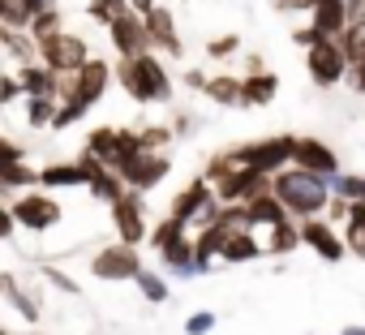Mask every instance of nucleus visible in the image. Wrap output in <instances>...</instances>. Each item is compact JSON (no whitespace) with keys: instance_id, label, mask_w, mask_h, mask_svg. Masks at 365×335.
<instances>
[{"instance_id":"1","label":"nucleus","mask_w":365,"mask_h":335,"mask_svg":"<svg viewBox=\"0 0 365 335\" xmlns=\"http://www.w3.org/2000/svg\"><path fill=\"white\" fill-rule=\"evenodd\" d=\"M271 194L284 202V211L305 224V220H322L327 207H331V181L327 177H314V172H301V168H284L279 177H271Z\"/></svg>"},{"instance_id":"2","label":"nucleus","mask_w":365,"mask_h":335,"mask_svg":"<svg viewBox=\"0 0 365 335\" xmlns=\"http://www.w3.org/2000/svg\"><path fill=\"white\" fill-rule=\"evenodd\" d=\"M116 82L133 103H172V73L163 69V61L155 52L138 56V61H116Z\"/></svg>"},{"instance_id":"3","label":"nucleus","mask_w":365,"mask_h":335,"mask_svg":"<svg viewBox=\"0 0 365 335\" xmlns=\"http://www.w3.org/2000/svg\"><path fill=\"white\" fill-rule=\"evenodd\" d=\"M292 150H297V133H275L262 142H245V146H228L220 150L228 168H250L262 177H279L284 168H292Z\"/></svg>"},{"instance_id":"4","label":"nucleus","mask_w":365,"mask_h":335,"mask_svg":"<svg viewBox=\"0 0 365 335\" xmlns=\"http://www.w3.org/2000/svg\"><path fill=\"white\" fill-rule=\"evenodd\" d=\"M116 78V69L108 65V61H91L82 73H73V78H61V91H56V103H78V108H95L103 95H108V82Z\"/></svg>"},{"instance_id":"5","label":"nucleus","mask_w":365,"mask_h":335,"mask_svg":"<svg viewBox=\"0 0 365 335\" xmlns=\"http://www.w3.org/2000/svg\"><path fill=\"white\" fill-rule=\"evenodd\" d=\"M91 61H95V56H91V43H86L82 35L61 31V35H52V39L39 43V65H48L56 78H73V73H82Z\"/></svg>"},{"instance_id":"6","label":"nucleus","mask_w":365,"mask_h":335,"mask_svg":"<svg viewBox=\"0 0 365 335\" xmlns=\"http://www.w3.org/2000/svg\"><path fill=\"white\" fill-rule=\"evenodd\" d=\"M146 267H142V254L133 249V245H103L95 258H91V275L95 279H103V284H138V275H142Z\"/></svg>"},{"instance_id":"7","label":"nucleus","mask_w":365,"mask_h":335,"mask_svg":"<svg viewBox=\"0 0 365 335\" xmlns=\"http://www.w3.org/2000/svg\"><path fill=\"white\" fill-rule=\"evenodd\" d=\"M9 211H14L18 228H26V232H48V228H56L61 215H65L61 202H56L52 194H43V190H31V194L9 198Z\"/></svg>"},{"instance_id":"8","label":"nucleus","mask_w":365,"mask_h":335,"mask_svg":"<svg viewBox=\"0 0 365 335\" xmlns=\"http://www.w3.org/2000/svg\"><path fill=\"white\" fill-rule=\"evenodd\" d=\"M116 172H120L125 190H133V194H146V190H155V185H163V181H168V172H172V159H168V155H155V150H142V155H133L129 163H120Z\"/></svg>"},{"instance_id":"9","label":"nucleus","mask_w":365,"mask_h":335,"mask_svg":"<svg viewBox=\"0 0 365 335\" xmlns=\"http://www.w3.org/2000/svg\"><path fill=\"white\" fill-rule=\"evenodd\" d=\"M112 211V228H116V241L120 245H142V241H150V224H146V202H142V194H125L116 207H108Z\"/></svg>"},{"instance_id":"10","label":"nucleus","mask_w":365,"mask_h":335,"mask_svg":"<svg viewBox=\"0 0 365 335\" xmlns=\"http://www.w3.org/2000/svg\"><path fill=\"white\" fill-rule=\"evenodd\" d=\"M108 39H112V48H116V56H120V61H138V56L155 52V48H150V35H146V18H142V14H120V18L108 26Z\"/></svg>"},{"instance_id":"11","label":"nucleus","mask_w":365,"mask_h":335,"mask_svg":"<svg viewBox=\"0 0 365 335\" xmlns=\"http://www.w3.org/2000/svg\"><path fill=\"white\" fill-rule=\"evenodd\" d=\"M305 69H309L314 86H322V91H331V86H339V82L348 78V61H344V52H339L335 39L309 48V52H305Z\"/></svg>"},{"instance_id":"12","label":"nucleus","mask_w":365,"mask_h":335,"mask_svg":"<svg viewBox=\"0 0 365 335\" xmlns=\"http://www.w3.org/2000/svg\"><path fill=\"white\" fill-rule=\"evenodd\" d=\"M292 168H301V172H314V177H327V181H335V177H339V155H335V150H331L322 138H297Z\"/></svg>"},{"instance_id":"13","label":"nucleus","mask_w":365,"mask_h":335,"mask_svg":"<svg viewBox=\"0 0 365 335\" xmlns=\"http://www.w3.org/2000/svg\"><path fill=\"white\" fill-rule=\"evenodd\" d=\"M78 163L86 168V190H91V198H99L103 207H116L129 190H125V181H120V172H112V168H103L99 159H91L86 150H78Z\"/></svg>"},{"instance_id":"14","label":"nucleus","mask_w":365,"mask_h":335,"mask_svg":"<svg viewBox=\"0 0 365 335\" xmlns=\"http://www.w3.org/2000/svg\"><path fill=\"white\" fill-rule=\"evenodd\" d=\"M301 245H309L322 262H344L348 258L344 232H335V224H327V220H305L301 224Z\"/></svg>"},{"instance_id":"15","label":"nucleus","mask_w":365,"mask_h":335,"mask_svg":"<svg viewBox=\"0 0 365 335\" xmlns=\"http://www.w3.org/2000/svg\"><path fill=\"white\" fill-rule=\"evenodd\" d=\"M0 297L9 301V309L22 318V322H43V309H39V297H35V288H26L14 271H0Z\"/></svg>"},{"instance_id":"16","label":"nucleus","mask_w":365,"mask_h":335,"mask_svg":"<svg viewBox=\"0 0 365 335\" xmlns=\"http://www.w3.org/2000/svg\"><path fill=\"white\" fill-rule=\"evenodd\" d=\"M146 35H150V48H159L163 56H185V43H180V31H176L172 9L155 5V9L146 14Z\"/></svg>"},{"instance_id":"17","label":"nucleus","mask_w":365,"mask_h":335,"mask_svg":"<svg viewBox=\"0 0 365 335\" xmlns=\"http://www.w3.org/2000/svg\"><path fill=\"white\" fill-rule=\"evenodd\" d=\"M39 190H86V168L78 159L43 163L39 168Z\"/></svg>"},{"instance_id":"18","label":"nucleus","mask_w":365,"mask_h":335,"mask_svg":"<svg viewBox=\"0 0 365 335\" xmlns=\"http://www.w3.org/2000/svg\"><path fill=\"white\" fill-rule=\"evenodd\" d=\"M309 26L322 39H339L348 31V0H322V5L309 14Z\"/></svg>"},{"instance_id":"19","label":"nucleus","mask_w":365,"mask_h":335,"mask_svg":"<svg viewBox=\"0 0 365 335\" xmlns=\"http://www.w3.org/2000/svg\"><path fill=\"white\" fill-rule=\"evenodd\" d=\"M18 82H22V95L26 99H56V91H61V78L48 65H22L18 69Z\"/></svg>"},{"instance_id":"20","label":"nucleus","mask_w":365,"mask_h":335,"mask_svg":"<svg viewBox=\"0 0 365 335\" xmlns=\"http://www.w3.org/2000/svg\"><path fill=\"white\" fill-rule=\"evenodd\" d=\"M275 95H279V78H275L271 69L241 78V108H267Z\"/></svg>"},{"instance_id":"21","label":"nucleus","mask_w":365,"mask_h":335,"mask_svg":"<svg viewBox=\"0 0 365 335\" xmlns=\"http://www.w3.org/2000/svg\"><path fill=\"white\" fill-rule=\"evenodd\" d=\"M194 237H180V241H172V245H163L159 249V262H163V271L168 275H176V279H190V275H198L194 271Z\"/></svg>"},{"instance_id":"22","label":"nucleus","mask_w":365,"mask_h":335,"mask_svg":"<svg viewBox=\"0 0 365 335\" xmlns=\"http://www.w3.org/2000/svg\"><path fill=\"white\" fill-rule=\"evenodd\" d=\"M267 254V245L254 237V232H245V228H237V232H228V241H224V254H220V262H232V267H241V262H258Z\"/></svg>"},{"instance_id":"23","label":"nucleus","mask_w":365,"mask_h":335,"mask_svg":"<svg viewBox=\"0 0 365 335\" xmlns=\"http://www.w3.org/2000/svg\"><path fill=\"white\" fill-rule=\"evenodd\" d=\"M116 146H120V129H112V125L91 129L86 142H82V150H86L91 159H99L103 168H112V172H116Z\"/></svg>"},{"instance_id":"24","label":"nucleus","mask_w":365,"mask_h":335,"mask_svg":"<svg viewBox=\"0 0 365 335\" xmlns=\"http://www.w3.org/2000/svg\"><path fill=\"white\" fill-rule=\"evenodd\" d=\"M0 43H5V52L18 61V69H22V65H39V43H35V35H31V31L0 26Z\"/></svg>"},{"instance_id":"25","label":"nucleus","mask_w":365,"mask_h":335,"mask_svg":"<svg viewBox=\"0 0 365 335\" xmlns=\"http://www.w3.org/2000/svg\"><path fill=\"white\" fill-rule=\"evenodd\" d=\"M292 215L284 211V202L275 198V194H262V198H254L250 202V228H279V224H288Z\"/></svg>"},{"instance_id":"26","label":"nucleus","mask_w":365,"mask_h":335,"mask_svg":"<svg viewBox=\"0 0 365 335\" xmlns=\"http://www.w3.org/2000/svg\"><path fill=\"white\" fill-rule=\"evenodd\" d=\"M31 190H39V168H26V163H18V168H5L0 172V194H31Z\"/></svg>"},{"instance_id":"27","label":"nucleus","mask_w":365,"mask_h":335,"mask_svg":"<svg viewBox=\"0 0 365 335\" xmlns=\"http://www.w3.org/2000/svg\"><path fill=\"white\" fill-rule=\"evenodd\" d=\"M207 99L220 108H241V78L237 73H215L207 82Z\"/></svg>"},{"instance_id":"28","label":"nucleus","mask_w":365,"mask_h":335,"mask_svg":"<svg viewBox=\"0 0 365 335\" xmlns=\"http://www.w3.org/2000/svg\"><path fill=\"white\" fill-rule=\"evenodd\" d=\"M292 249H301V224H297V220H288V224H279V228L267 232V254L284 258V254H292Z\"/></svg>"},{"instance_id":"29","label":"nucleus","mask_w":365,"mask_h":335,"mask_svg":"<svg viewBox=\"0 0 365 335\" xmlns=\"http://www.w3.org/2000/svg\"><path fill=\"white\" fill-rule=\"evenodd\" d=\"M344 245L352 258H365V202H356L348 211V224H344Z\"/></svg>"},{"instance_id":"30","label":"nucleus","mask_w":365,"mask_h":335,"mask_svg":"<svg viewBox=\"0 0 365 335\" xmlns=\"http://www.w3.org/2000/svg\"><path fill=\"white\" fill-rule=\"evenodd\" d=\"M339 52H344V61H348V69H356L361 61H365V26H348L339 39Z\"/></svg>"},{"instance_id":"31","label":"nucleus","mask_w":365,"mask_h":335,"mask_svg":"<svg viewBox=\"0 0 365 335\" xmlns=\"http://www.w3.org/2000/svg\"><path fill=\"white\" fill-rule=\"evenodd\" d=\"M331 194L344 198L348 207H356V202H365V177H356V172H339V177L331 181Z\"/></svg>"},{"instance_id":"32","label":"nucleus","mask_w":365,"mask_h":335,"mask_svg":"<svg viewBox=\"0 0 365 335\" xmlns=\"http://www.w3.org/2000/svg\"><path fill=\"white\" fill-rule=\"evenodd\" d=\"M26 103V125L31 129H52V120H56V99H22Z\"/></svg>"},{"instance_id":"33","label":"nucleus","mask_w":365,"mask_h":335,"mask_svg":"<svg viewBox=\"0 0 365 335\" xmlns=\"http://www.w3.org/2000/svg\"><path fill=\"white\" fill-rule=\"evenodd\" d=\"M138 292H142V297H146L150 305H163V301L172 297V288H168V279H163L159 271H150V267H146V271L138 275Z\"/></svg>"},{"instance_id":"34","label":"nucleus","mask_w":365,"mask_h":335,"mask_svg":"<svg viewBox=\"0 0 365 335\" xmlns=\"http://www.w3.org/2000/svg\"><path fill=\"white\" fill-rule=\"evenodd\" d=\"M61 31H65V14H61V9H43V14L31 22V35H35V43L52 39V35H61Z\"/></svg>"},{"instance_id":"35","label":"nucleus","mask_w":365,"mask_h":335,"mask_svg":"<svg viewBox=\"0 0 365 335\" xmlns=\"http://www.w3.org/2000/svg\"><path fill=\"white\" fill-rule=\"evenodd\" d=\"M180 237H190V228L180 224V220H172V215L150 228V245H155V249H163V245H172V241H180Z\"/></svg>"},{"instance_id":"36","label":"nucleus","mask_w":365,"mask_h":335,"mask_svg":"<svg viewBox=\"0 0 365 335\" xmlns=\"http://www.w3.org/2000/svg\"><path fill=\"white\" fill-rule=\"evenodd\" d=\"M138 138H142V150H155V155H163V146H172V125H142L138 129Z\"/></svg>"},{"instance_id":"37","label":"nucleus","mask_w":365,"mask_h":335,"mask_svg":"<svg viewBox=\"0 0 365 335\" xmlns=\"http://www.w3.org/2000/svg\"><path fill=\"white\" fill-rule=\"evenodd\" d=\"M39 271H43V279H48V284H52L56 292H69V297H78V292H82V284H78L73 275H65V271H56L52 262H43Z\"/></svg>"},{"instance_id":"38","label":"nucleus","mask_w":365,"mask_h":335,"mask_svg":"<svg viewBox=\"0 0 365 335\" xmlns=\"http://www.w3.org/2000/svg\"><path fill=\"white\" fill-rule=\"evenodd\" d=\"M237 52H241V35H220V39L207 43V56H211V61H228V56H237Z\"/></svg>"},{"instance_id":"39","label":"nucleus","mask_w":365,"mask_h":335,"mask_svg":"<svg viewBox=\"0 0 365 335\" xmlns=\"http://www.w3.org/2000/svg\"><path fill=\"white\" fill-rule=\"evenodd\" d=\"M215 322H220V318H215L211 309H194V314L185 318V335H211Z\"/></svg>"},{"instance_id":"40","label":"nucleus","mask_w":365,"mask_h":335,"mask_svg":"<svg viewBox=\"0 0 365 335\" xmlns=\"http://www.w3.org/2000/svg\"><path fill=\"white\" fill-rule=\"evenodd\" d=\"M18 163H26V146H18L14 138H0V172L18 168Z\"/></svg>"},{"instance_id":"41","label":"nucleus","mask_w":365,"mask_h":335,"mask_svg":"<svg viewBox=\"0 0 365 335\" xmlns=\"http://www.w3.org/2000/svg\"><path fill=\"white\" fill-rule=\"evenodd\" d=\"M18 99H26L18 73H0V108H9V103H18Z\"/></svg>"},{"instance_id":"42","label":"nucleus","mask_w":365,"mask_h":335,"mask_svg":"<svg viewBox=\"0 0 365 335\" xmlns=\"http://www.w3.org/2000/svg\"><path fill=\"white\" fill-rule=\"evenodd\" d=\"M82 116H86V108H78V103H61V108H56V120H52V129L61 133V129H69V125H78Z\"/></svg>"},{"instance_id":"43","label":"nucleus","mask_w":365,"mask_h":335,"mask_svg":"<svg viewBox=\"0 0 365 335\" xmlns=\"http://www.w3.org/2000/svg\"><path fill=\"white\" fill-rule=\"evenodd\" d=\"M86 18L99 22V26H112V22H116V14H112L108 0H86Z\"/></svg>"},{"instance_id":"44","label":"nucleus","mask_w":365,"mask_h":335,"mask_svg":"<svg viewBox=\"0 0 365 335\" xmlns=\"http://www.w3.org/2000/svg\"><path fill=\"white\" fill-rule=\"evenodd\" d=\"M18 232V220H14V211H9V202H5V194H0V241H9Z\"/></svg>"},{"instance_id":"45","label":"nucleus","mask_w":365,"mask_h":335,"mask_svg":"<svg viewBox=\"0 0 365 335\" xmlns=\"http://www.w3.org/2000/svg\"><path fill=\"white\" fill-rule=\"evenodd\" d=\"M292 43H301V48L309 52V48H318V43H327V39H322L314 26H297V31H292Z\"/></svg>"},{"instance_id":"46","label":"nucleus","mask_w":365,"mask_h":335,"mask_svg":"<svg viewBox=\"0 0 365 335\" xmlns=\"http://www.w3.org/2000/svg\"><path fill=\"white\" fill-rule=\"evenodd\" d=\"M348 202L344 198H331V207H327V224H348Z\"/></svg>"},{"instance_id":"47","label":"nucleus","mask_w":365,"mask_h":335,"mask_svg":"<svg viewBox=\"0 0 365 335\" xmlns=\"http://www.w3.org/2000/svg\"><path fill=\"white\" fill-rule=\"evenodd\" d=\"M207 82H211V78H207L202 69H185V86H190V91H202V95H207Z\"/></svg>"},{"instance_id":"48","label":"nucleus","mask_w":365,"mask_h":335,"mask_svg":"<svg viewBox=\"0 0 365 335\" xmlns=\"http://www.w3.org/2000/svg\"><path fill=\"white\" fill-rule=\"evenodd\" d=\"M348 82H352V91H356V95H365V61H361L356 69H348Z\"/></svg>"},{"instance_id":"49","label":"nucleus","mask_w":365,"mask_h":335,"mask_svg":"<svg viewBox=\"0 0 365 335\" xmlns=\"http://www.w3.org/2000/svg\"><path fill=\"white\" fill-rule=\"evenodd\" d=\"M155 5H159V0H129V9H133V14H142V18H146Z\"/></svg>"},{"instance_id":"50","label":"nucleus","mask_w":365,"mask_h":335,"mask_svg":"<svg viewBox=\"0 0 365 335\" xmlns=\"http://www.w3.org/2000/svg\"><path fill=\"white\" fill-rule=\"evenodd\" d=\"M172 133H194V120H190V116H176V120H172Z\"/></svg>"},{"instance_id":"51","label":"nucleus","mask_w":365,"mask_h":335,"mask_svg":"<svg viewBox=\"0 0 365 335\" xmlns=\"http://www.w3.org/2000/svg\"><path fill=\"white\" fill-rule=\"evenodd\" d=\"M108 5H112V14H116V18H120V14H133V9H129V0H108Z\"/></svg>"},{"instance_id":"52","label":"nucleus","mask_w":365,"mask_h":335,"mask_svg":"<svg viewBox=\"0 0 365 335\" xmlns=\"http://www.w3.org/2000/svg\"><path fill=\"white\" fill-rule=\"evenodd\" d=\"M339 335H365V326H344Z\"/></svg>"},{"instance_id":"53","label":"nucleus","mask_w":365,"mask_h":335,"mask_svg":"<svg viewBox=\"0 0 365 335\" xmlns=\"http://www.w3.org/2000/svg\"><path fill=\"white\" fill-rule=\"evenodd\" d=\"M5 14H9V0H0V26H5Z\"/></svg>"},{"instance_id":"54","label":"nucleus","mask_w":365,"mask_h":335,"mask_svg":"<svg viewBox=\"0 0 365 335\" xmlns=\"http://www.w3.org/2000/svg\"><path fill=\"white\" fill-rule=\"evenodd\" d=\"M26 335H43V331H26Z\"/></svg>"},{"instance_id":"55","label":"nucleus","mask_w":365,"mask_h":335,"mask_svg":"<svg viewBox=\"0 0 365 335\" xmlns=\"http://www.w3.org/2000/svg\"><path fill=\"white\" fill-rule=\"evenodd\" d=\"M0 335H9V331H0Z\"/></svg>"}]
</instances>
